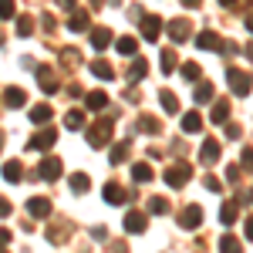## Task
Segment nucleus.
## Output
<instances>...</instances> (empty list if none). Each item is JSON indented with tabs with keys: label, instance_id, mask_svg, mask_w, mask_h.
<instances>
[{
	"label": "nucleus",
	"instance_id": "34",
	"mask_svg": "<svg viewBox=\"0 0 253 253\" xmlns=\"http://www.w3.org/2000/svg\"><path fill=\"white\" fill-rule=\"evenodd\" d=\"M138 41L135 38H118V54H135Z\"/></svg>",
	"mask_w": 253,
	"mask_h": 253
},
{
	"label": "nucleus",
	"instance_id": "11",
	"mask_svg": "<svg viewBox=\"0 0 253 253\" xmlns=\"http://www.w3.org/2000/svg\"><path fill=\"white\" fill-rule=\"evenodd\" d=\"M199 159H203L206 166H216V162H219V142H216V138H206V142H203Z\"/></svg>",
	"mask_w": 253,
	"mask_h": 253
},
{
	"label": "nucleus",
	"instance_id": "53",
	"mask_svg": "<svg viewBox=\"0 0 253 253\" xmlns=\"http://www.w3.org/2000/svg\"><path fill=\"white\" fill-rule=\"evenodd\" d=\"M0 253H3V250H0Z\"/></svg>",
	"mask_w": 253,
	"mask_h": 253
},
{
	"label": "nucleus",
	"instance_id": "50",
	"mask_svg": "<svg viewBox=\"0 0 253 253\" xmlns=\"http://www.w3.org/2000/svg\"><path fill=\"white\" fill-rule=\"evenodd\" d=\"M247 58H250V61H253V44H250V47H247Z\"/></svg>",
	"mask_w": 253,
	"mask_h": 253
},
{
	"label": "nucleus",
	"instance_id": "2",
	"mask_svg": "<svg viewBox=\"0 0 253 253\" xmlns=\"http://www.w3.org/2000/svg\"><path fill=\"white\" fill-rule=\"evenodd\" d=\"M108 138H112V118H101L98 125H91V132H88V145L91 149H101Z\"/></svg>",
	"mask_w": 253,
	"mask_h": 253
},
{
	"label": "nucleus",
	"instance_id": "38",
	"mask_svg": "<svg viewBox=\"0 0 253 253\" xmlns=\"http://www.w3.org/2000/svg\"><path fill=\"white\" fill-rule=\"evenodd\" d=\"M64 125H68V128H81V125H84V115H81V112H68V115H64Z\"/></svg>",
	"mask_w": 253,
	"mask_h": 253
},
{
	"label": "nucleus",
	"instance_id": "45",
	"mask_svg": "<svg viewBox=\"0 0 253 253\" xmlns=\"http://www.w3.org/2000/svg\"><path fill=\"white\" fill-rule=\"evenodd\" d=\"M243 3H250V0H223V7H243Z\"/></svg>",
	"mask_w": 253,
	"mask_h": 253
},
{
	"label": "nucleus",
	"instance_id": "28",
	"mask_svg": "<svg viewBox=\"0 0 253 253\" xmlns=\"http://www.w3.org/2000/svg\"><path fill=\"white\" fill-rule=\"evenodd\" d=\"M175 64H179V61H175V51H172V47H166V51H162V75H172Z\"/></svg>",
	"mask_w": 253,
	"mask_h": 253
},
{
	"label": "nucleus",
	"instance_id": "1",
	"mask_svg": "<svg viewBox=\"0 0 253 253\" xmlns=\"http://www.w3.org/2000/svg\"><path fill=\"white\" fill-rule=\"evenodd\" d=\"M226 84L233 88V95H250V88H253V75L240 71V68H230V71H226Z\"/></svg>",
	"mask_w": 253,
	"mask_h": 253
},
{
	"label": "nucleus",
	"instance_id": "46",
	"mask_svg": "<svg viewBox=\"0 0 253 253\" xmlns=\"http://www.w3.org/2000/svg\"><path fill=\"white\" fill-rule=\"evenodd\" d=\"M247 236L253 240V216H247Z\"/></svg>",
	"mask_w": 253,
	"mask_h": 253
},
{
	"label": "nucleus",
	"instance_id": "3",
	"mask_svg": "<svg viewBox=\"0 0 253 253\" xmlns=\"http://www.w3.org/2000/svg\"><path fill=\"white\" fill-rule=\"evenodd\" d=\"M189 175H193V169H189L186 162H175V166L166 169V182H169L172 189H182V186L189 182Z\"/></svg>",
	"mask_w": 253,
	"mask_h": 253
},
{
	"label": "nucleus",
	"instance_id": "27",
	"mask_svg": "<svg viewBox=\"0 0 253 253\" xmlns=\"http://www.w3.org/2000/svg\"><path fill=\"white\" fill-rule=\"evenodd\" d=\"M91 75H98V78H115V68H112V64H108V61H95V64H91Z\"/></svg>",
	"mask_w": 253,
	"mask_h": 253
},
{
	"label": "nucleus",
	"instance_id": "51",
	"mask_svg": "<svg viewBox=\"0 0 253 253\" xmlns=\"http://www.w3.org/2000/svg\"><path fill=\"white\" fill-rule=\"evenodd\" d=\"M0 149H3V132H0Z\"/></svg>",
	"mask_w": 253,
	"mask_h": 253
},
{
	"label": "nucleus",
	"instance_id": "47",
	"mask_svg": "<svg viewBox=\"0 0 253 253\" xmlns=\"http://www.w3.org/2000/svg\"><path fill=\"white\" fill-rule=\"evenodd\" d=\"M182 3H186V7H199L203 0H182Z\"/></svg>",
	"mask_w": 253,
	"mask_h": 253
},
{
	"label": "nucleus",
	"instance_id": "18",
	"mask_svg": "<svg viewBox=\"0 0 253 253\" xmlns=\"http://www.w3.org/2000/svg\"><path fill=\"white\" fill-rule=\"evenodd\" d=\"M84 105H88L91 112H101V108H108V95H105V91H91V95L84 98Z\"/></svg>",
	"mask_w": 253,
	"mask_h": 253
},
{
	"label": "nucleus",
	"instance_id": "44",
	"mask_svg": "<svg viewBox=\"0 0 253 253\" xmlns=\"http://www.w3.org/2000/svg\"><path fill=\"white\" fill-rule=\"evenodd\" d=\"M7 243H10V230H0V250H3Z\"/></svg>",
	"mask_w": 253,
	"mask_h": 253
},
{
	"label": "nucleus",
	"instance_id": "42",
	"mask_svg": "<svg viewBox=\"0 0 253 253\" xmlns=\"http://www.w3.org/2000/svg\"><path fill=\"white\" fill-rule=\"evenodd\" d=\"M243 135V128L240 125H226V138H240Z\"/></svg>",
	"mask_w": 253,
	"mask_h": 253
},
{
	"label": "nucleus",
	"instance_id": "30",
	"mask_svg": "<svg viewBox=\"0 0 253 253\" xmlns=\"http://www.w3.org/2000/svg\"><path fill=\"white\" fill-rule=\"evenodd\" d=\"M219 253H243V247H240L236 236H223L219 240Z\"/></svg>",
	"mask_w": 253,
	"mask_h": 253
},
{
	"label": "nucleus",
	"instance_id": "26",
	"mask_svg": "<svg viewBox=\"0 0 253 253\" xmlns=\"http://www.w3.org/2000/svg\"><path fill=\"white\" fill-rule=\"evenodd\" d=\"M20 175H24V166H20L17 159H14V162H3V179H10V182H17Z\"/></svg>",
	"mask_w": 253,
	"mask_h": 253
},
{
	"label": "nucleus",
	"instance_id": "43",
	"mask_svg": "<svg viewBox=\"0 0 253 253\" xmlns=\"http://www.w3.org/2000/svg\"><path fill=\"white\" fill-rule=\"evenodd\" d=\"M3 216H10V203H7V199L0 196V219H3Z\"/></svg>",
	"mask_w": 253,
	"mask_h": 253
},
{
	"label": "nucleus",
	"instance_id": "41",
	"mask_svg": "<svg viewBox=\"0 0 253 253\" xmlns=\"http://www.w3.org/2000/svg\"><path fill=\"white\" fill-rule=\"evenodd\" d=\"M203 182H206V189H210V193H219V189H223V182H219V179H213V175H206Z\"/></svg>",
	"mask_w": 253,
	"mask_h": 253
},
{
	"label": "nucleus",
	"instance_id": "13",
	"mask_svg": "<svg viewBox=\"0 0 253 253\" xmlns=\"http://www.w3.org/2000/svg\"><path fill=\"white\" fill-rule=\"evenodd\" d=\"M108 44H112V31H108V27H95V31H91V47H95V51H105Z\"/></svg>",
	"mask_w": 253,
	"mask_h": 253
},
{
	"label": "nucleus",
	"instance_id": "19",
	"mask_svg": "<svg viewBox=\"0 0 253 253\" xmlns=\"http://www.w3.org/2000/svg\"><path fill=\"white\" fill-rule=\"evenodd\" d=\"M132 179L135 182H152V166L149 162H135L132 166Z\"/></svg>",
	"mask_w": 253,
	"mask_h": 253
},
{
	"label": "nucleus",
	"instance_id": "20",
	"mask_svg": "<svg viewBox=\"0 0 253 253\" xmlns=\"http://www.w3.org/2000/svg\"><path fill=\"white\" fill-rule=\"evenodd\" d=\"M145 75H149V61L135 58V61H132V71H128V81H142Z\"/></svg>",
	"mask_w": 253,
	"mask_h": 253
},
{
	"label": "nucleus",
	"instance_id": "6",
	"mask_svg": "<svg viewBox=\"0 0 253 253\" xmlns=\"http://www.w3.org/2000/svg\"><path fill=\"white\" fill-rule=\"evenodd\" d=\"M38 84L44 88V91H47V95H54V91L61 88V81L54 78V71H51L47 64H41V68H38Z\"/></svg>",
	"mask_w": 253,
	"mask_h": 253
},
{
	"label": "nucleus",
	"instance_id": "7",
	"mask_svg": "<svg viewBox=\"0 0 253 253\" xmlns=\"http://www.w3.org/2000/svg\"><path fill=\"white\" fill-rule=\"evenodd\" d=\"M27 213L34 216V219H47V216H51V199H44V196L27 199Z\"/></svg>",
	"mask_w": 253,
	"mask_h": 253
},
{
	"label": "nucleus",
	"instance_id": "15",
	"mask_svg": "<svg viewBox=\"0 0 253 253\" xmlns=\"http://www.w3.org/2000/svg\"><path fill=\"white\" fill-rule=\"evenodd\" d=\"M169 38H172L175 44H179V41H186V38H189V20H182V17L172 20V24H169Z\"/></svg>",
	"mask_w": 253,
	"mask_h": 253
},
{
	"label": "nucleus",
	"instance_id": "39",
	"mask_svg": "<svg viewBox=\"0 0 253 253\" xmlns=\"http://www.w3.org/2000/svg\"><path fill=\"white\" fill-rule=\"evenodd\" d=\"M14 10H17V7H14V0H0V17H3V20L14 17Z\"/></svg>",
	"mask_w": 253,
	"mask_h": 253
},
{
	"label": "nucleus",
	"instance_id": "12",
	"mask_svg": "<svg viewBox=\"0 0 253 253\" xmlns=\"http://www.w3.org/2000/svg\"><path fill=\"white\" fill-rule=\"evenodd\" d=\"M196 44H199V47H206V51H223V41H219V34H213V31L196 34Z\"/></svg>",
	"mask_w": 253,
	"mask_h": 253
},
{
	"label": "nucleus",
	"instance_id": "35",
	"mask_svg": "<svg viewBox=\"0 0 253 253\" xmlns=\"http://www.w3.org/2000/svg\"><path fill=\"white\" fill-rule=\"evenodd\" d=\"M34 34V20L31 17H20L17 20V38H31Z\"/></svg>",
	"mask_w": 253,
	"mask_h": 253
},
{
	"label": "nucleus",
	"instance_id": "5",
	"mask_svg": "<svg viewBox=\"0 0 253 253\" xmlns=\"http://www.w3.org/2000/svg\"><path fill=\"white\" fill-rule=\"evenodd\" d=\"M58 142V128H44V132H38V135L27 142V149H38V152H44V149H51Z\"/></svg>",
	"mask_w": 253,
	"mask_h": 253
},
{
	"label": "nucleus",
	"instance_id": "31",
	"mask_svg": "<svg viewBox=\"0 0 253 253\" xmlns=\"http://www.w3.org/2000/svg\"><path fill=\"white\" fill-rule=\"evenodd\" d=\"M47 118H51V105H34V108H31V122H34V125H38V122H47Z\"/></svg>",
	"mask_w": 253,
	"mask_h": 253
},
{
	"label": "nucleus",
	"instance_id": "25",
	"mask_svg": "<svg viewBox=\"0 0 253 253\" xmlns=\"http://www.w3.org/2000/svg\"><path fill=\"white\" fill-rule=\"evenodd\" d=\"M216 122V125H223V122H226V118H230V101H216L213 105V115H210Z\"/></svg>",
	"mask_w": 253,
	"mask_h": 253
},
{
	"label": "nucleus",
	"instance_id": "23",
	"mask_svg": "<svg viewBox=\"0 0 253 253\" xmlns=\"http://www.w3.org/2000/svg\"><path fill=\"white\" fill-rule=\"evenodd\" d=\"M182 78H186V81H196V84H199V78H203V68H199L196 61H186V64H182Z\"/></svg>",
	"mask_w": 253,
	"mask_h": 253
},
{
	"label": "nucleus",
	"instance_id": "9",
	"mask_svg": "<svg viewBox=\"0 0 253 253\" xmlns=\"http://www.w3.org/2000/svg\"><path fill=\"white\" fill-rule=\"evenodd\" d=\"M145 226H149L145 213H138V210L125 213V230H128V233H145Z\"/></svg>",
	"mask_w": 253,
	"mask_h": 253
},
{
	"label": "nucleus",
	"instance_id": "10",
	"mask_svg": "<svg viewBox=\"0 0 253 253\" xmlns=\"http://www.w3.org/2000/svg\"><path fill=\"white\" fill-rule=\"evenodd\" d=\"M142 34H145V41H159V34H162V20H159L156 14L142 17Z\"/></svg>",
	"mask_w": 253,
	"mask_h": 253
},
{
	"label": "nucleus",
	"instance_id": "29",
	"mask_svg": "<svg viewBox=\"0 0 253 253\" xmlns=\"http://www.w3.org/2000/svg\"><path fill=\"white\" fill-rule=\"evenodd\" d=\"M112 166H118V162H125L128 159V142H118V145H112Z\"/></svg>",
	"mask_w": 253,
	"mask_h": 253
},
{
	"label": "nucleus",
	"instance_id": "48",
	"mask_svg": "<svg viewBox=\"0 0 253 253\" xmlns=\"http://www.w3.org/2000/svg\"><path fill=\"white\" fill-rule=\"evenodd\" d=\"M247 31H250V34H253V14H250V17H247Z\"/></svg>",
	"mask_w": 253,
	"mask_h": 253
},
{
	"label": "nucleus",
	"instance_id": "49",
	"mask_svg": "<svg viewBox=\"0 0 253 253\" xmlns=\"http://www.w3.org/2000/svg\"><path fill=\"white\" fill-rule=\"evenodd\" d=\"M61 7H75V0H58Z\"/></svg>",
	"mask_w": 253,
	"mask_h": 253
},
{
	"label": "nucleus",
	"instance_id": "33",
	"mask_svg": "<svg viewBox=\"0 0 253 253\" xmlns=\"http://www.w3.org/2000/svg\"><path fill=\"white\" fill-rule=\"evenodd\" d=\"M210 98H213V84H210V81H199V84H196V101L203 105V101H210Z\"/></svg>",
	"mask_w": 253,
	"mask_h": 253
},
{
	"label": "nucleus",
	"instance_id": "32",
	"mask_svg": "<svg viewBox=\"0 0 253 253\" xmlns=\"http://www.w3.org/2000/svg\"><path fill=\"white\" fill-rule=\"evenodd\" d=\"M236 203H223V210H219V219H223V223H226V226H230V223H236Z\"/></svg>",
	"mask_w": 253,
	"mask_h": 253
},
{
	"label": "nucleus",
	"instance_id": "37",
	"mask_svg": "<svg viewBox=\"0 0 253 253\" xmlns=\"http://www.w3.org/2000/svg\"><path fill=\"white\" fill-rule=\"evenodd\" d=\"M149 210H152L156 216H166V213H169V203H166L162 196H156V199H149Z\"/></svg>",
	"mask_w": 253,
	"mask_h": 253
},
{
	"label": "nucleus",
	"instance_id": "14",
	"mask_svg": "<svg viewBox=\"0 0 253 253\" xmlns=\"http://www.w3.org/2000/svg\"><path fill=\"white\" fill-rule=\"evenodd\" d=\"M24 101H27L24 88H7V91H3V105H7V108H24Z\"/></svg>",
	"mask_w": 253,
	"mask_h": 253
},
{
	"label": "nucleus",
	"instance_id": "40",
	"mask_svg": "<svg viewBox=\"0 0 253 253\" xmlns=\"http://www.w3.org/2000/svg\"><path fill=\"white\" fill-rule=\"evenodd\" d=\"M240 169H250V172H253V149H243V156H240Z\"/></svg>",
	"mask_w": 253,
	"mask_h": 253
},
{
	"label": "nucleus",
	"instance_id": "52",
	"mask_svg": "<svg viewBox=\"0 0 253 253\" xmlns=\"http://www.w3.org/2000/svg\"><path fill=\"white\" fill-rule=\"evenodd\" d=\"M250 199H253V193H250Z\"/></svg>",
	"mask_w": 253,
	"mask_h": 253
},
{
	"label": "nucleus",
	"instance_id": "22",
	"mask_svg": "<svg viewBox=\"0 0 253 253\" xmlns=\"http://www.w3.org/2000/svg\"><path fill=\"white\" fill-rule=\"evenodd\" d=\"M138 132H145V135H159V132H162V128H159V118H152V115L138 118Z\"/></svg>",
	"mask_w": 253,
	"mask_h": 253
},
{
	"label": "nucleus",
	"instance_id": "36",
	"mask_svg": "<svg viewBox=\"0 0 253 253\" xmlns=\"http://www.w3.org/2000/svg\"><path fill=\"white\" fill-rule=\"evenodd\" d=\"M71 189H75V193H88V175L75 172V175H71Z\"/></svg>",
	"mask_w": 253,
	"mask_h": 253
},
{
	"label": "nucleus",
	"instance_id": "21",
	"mask_svg": "<svg viewBox=\"0 0 253 253\" xmlns=\"http://www.w3.org/2000/svg\"><path fill=\"white\" fill-rule=\"evenodd\" d=\"M159 101H162V108H166L169 115H175V112H179V98H175L172 91H166V88H162V91H159Z\"/></svg>",
	"mask_w": 253,
	"mask_h": 253
},
{
	"label": "nucleus",
	"instance_id": "17",
	"mask_svg": "<svg viewBox=\"0 0 253 253\" xmlns=\"http://www.w3.org/2000/svg\"><path fill=\"white\" fill-rule=\"evenodd\" d=\"M125 199H128V193H125L122 186H115V182H108V186H105V203L118 206V203H125Z\"/></svg>",
	"mask_w": 253,
	"mask_h": 253
},
{
	"label": "nucleus",
	"instance_id": "4",
	"mask_svg": "<svg viewBox=\"0 0 253 253\" xmlns=\"http://www.w3.org/2000/svg\"><path fill=\"white\" fill-rule=\"evenodd\" d=\"M58 175H61V159L58 156H44L41 166L34 169V179H47V182H51V179H58Z\"/></svg>",
	"mask_w": 253,
	"mask_h": 253
},
{
	"label": "nucleus",
	"instance_id": "16",
	"mask_svg": "<svg viewBox=\"0 0 253 253\" xmlns=\"http://www.w3.org/2000/svg\"><path fill=\"white\" fill-rule=\"evenodd\" d=\"M199 128H203V115H199V112H186V115H182V132L196 135Z\"/></svg>",
	"mask_w": 253,
	"mask_h": 253
},
{
	"label": "nucleus",
	"instance_id": "8",
	"mask_svg": "<svg viewBox=\"0 0 253 253\" xmlns=\"http://www.w3.org/2000/svg\"><path fill=\"white\" fill-rule=\"evenodd\" d=\"M199 223H203V210H199V206H186V210L179 213V226H182V230H196Z\"/></svg>",
	"mask_w": 253,
	"mask_h": 253
},
{
	"label": "nucleus",
	"instance_id": "24",
	"mask_svg": "<svg viewBox=\"0 0 253 253\" xmlns=\"http://www.w3.org/2000/svg\"><path fill=\"white\" fill-rule=\"evenodd\" d=\"M84 27H88V14H84V10H75L71 20H68V31H75V34H78V31H84Z\"/></svg>",
	"mask_w": 253,
	"mask_h": 253
}]
</instances>
